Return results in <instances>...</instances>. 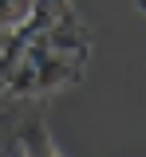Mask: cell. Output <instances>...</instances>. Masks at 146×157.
I'll list each match as a JSON object with an SVG mask.
<instances>
[{
  "mask_svg": "<svg viewBox=\"0 0 146 157\" xmlns=\"http://www.w3.org/2000/svg\"><path fill=\"white\" fill-rule=\"evenodd\" d=\"M91 63V32L79 12L51 24H24L4 39L0 55V106L4 102H47L83 78Z\"/></svg>",
  "mask_w": 146,
  "mask_h": 157,
  "instance_id": "6da1fadb",
  "label": "cell"
},
{
  "mask_svg": "<svg viewBox=\"0 0 146 157\" xmlns=\"http://www.w3.org/2000/svg\"><path fill=\"white\" fill-rule=\"evenodd\" d=\"M40 106L43 102H32L28 118L16 126V149H20V157H63L51 141V130H47V118Z\"/></svg>",
  "mask_w": 146,
  "mask_h": 157,
  "instance_id": "7a4b0ae2",
  "label": "cell"
},
{
  "mask_svg": "<svg viewBox=\"0 0 146 157\" xmlns=\"http://www.w3.org/2000/svg\"><path fill=\"white\" fill-rule=\"evenodd\" d=\"M32 8H36V0H0V32L12 36L24 20L32 16Z\"/></svg>",
  "mask_w": 146,
  "mask_h": 157,
  "instance_id": "3957f363",
  "label": "cell"
},
{
  "mask_svg": "<svg viewBox=\"0 0 146 157\" xmlns=\"http://www.w3.org/2000/svg\"><path fill=\"white\" fill-rule=\"evenodd\" d=\"M134 4H138V8H142V12H146V0H134Z\"/></svg>",
  "mask_w": 146,
  "mask_h": 157,
  "instance_id": "5b68a950",
  "label": "cell"
},
{
  "mask_svg": "<svg viewBox=\"0 0 146 157\" xmlns=\"http://www.w3.org/2000/svg\"><path fill=\"white\" fill-rule=\"evenodd\" d=\"M4 39H8V36H4V32H0V55H4Z\"/></svg>",
  "mask_w": 146,
  "mask_h": 157,
  "instance_id": "277c9868",
  "label": "cell"
}]
</instances>
